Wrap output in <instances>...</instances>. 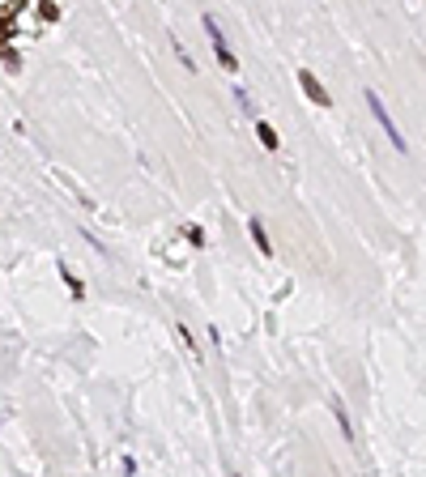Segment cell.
Segmentation results:
<instances>
[{
	"mask_svg": "<svg viewBox=\"0 0 426 477\" xmlns=\"http://www.w3.org/2000/svg\"><path fill=\"white\" fill-rule=\"evenodd\" d=\"M247 235H252V243L260 247V256H273V239H269V231H264V222H260V217L247 222Z\"/></svg>",
	"mask_w": 426,
	"mask_h": 477,
	"instance_id": "obj_5",
	"label": "cell"
},
{
	"mask_svg": "<svg viewBox=\"0 0 426 477\" xmlns=\"http://www.w3.org/2000/svg\"><path fill=\"white\" fill-rule=\"evenodd\" d=\"M200 26H205V35H209V43H213V56L222 60V68L235 72L239 60H235V52H231V43H226V30H222V21H217L213 13H205V17H200Z\"/></svg>",
	"mask_w": 426,
	"mask_h": 477,
	"instance_id": "obj_2",
	"label": "cell"
},
{
	"mask_svg": "<svg viewBox=\"0 0 426 477\" xmlns=\"http://www.w3.org/2000/svg\"><path fill=\"white\" fill-rule=\"evenodd\" d=\"M60 278H64V286H68V294H72V298H77V303H81V298H86V286H81L77 278H72V269H64V264H60Z\"/></svg>",
	"mask_w": 426,
	"mask_h": 477,
	"instance_id": "obj_9",
	"label": "cell"
},
{
	"mask_svg": "<svg viewBox=\"0 0 426 477\" xmlns=\"http://www.w3.org/2000/svg\"><path fill=\"white\" fill-rule=\"evenodd\" d=\"M235 98H239V107H243L247 115H252V94H247V90H235Z\"/></svg>",
	"mask_w": 426,
	"mask_h": 477,
	"instance_id": "obj_13",
	"label": "cell"
},
{
	"mask_svg": "<svg viewBox=\"0 0 426 477\" xmlns=\"http://www.w3.org/2000/svg\"><path fill=\"white\" fill-rule=\"evenodd\" d=\"M362 98H367V111H371L375 119H380V128H384V137L392 141V149H396V154H409V141H405V137H400V128H396V119H392V115H388V107H384V98H380V94H375V90H367Z\"/></svg>",
	"mask_w": 426,
	"mask_h": 477,
	"instance_id": "obj_1",
	"label": "cell"
},
{
	"mask_svg": "<svg viewBox=\"0 0 426 477\" xmlns=\"http://www.w3.org/2000/svg\"><path fill=\"white\" fill-rule=\"evenodd\" d=\"M298 86H303V94L311 98V103H316V107H329V103H333V98H329V90H324V86H320V77H316V72H311V68H298Z\"/></svg>",
	"mask_w": 426,
	"mask_h": 477,
	"instance_id": "obj_3",
	"label": "cell"
},
{
	"mask_svg": "<svg viewBox=\"0 0 426 477\" xmlns=\"http://www.w3.org/2000/svg\"><path fill=\"white\" fill-rule=\"evenodd\" d=\"M256 137H260V145H264V149H278V145H282L278 128H273V124H264V119H256Z\"/></svg>",
	"mask_w": 426,
	"mask_h": 477,
	"instance_id": "obj_7",
	"label": "cell"
},
{
	"mask_svg": "<svg viewBox=\"0 0 426 477\" xmlns=\"http://www.w3.org/2000/svg\"><path fill=\"white\" fill-rule=\"evenodd\" d=\"M333 418H337V426H341V435H345L349 443H358L354 422H349V409H345V400H341V396H333Z\"/></svg>",
	"mask_w": 426,
	"mask_h": 477,
	"instance_id": "obj_4",
	"label": "cell"
},
{
	"mask_svg": "<svg viewBox=\"0 0 426 477\" xmlns=\"http://www.w3.org/2000/svg\"><path fill=\"white\" fill-rule=\"evenodd\" d=\"M171 47H175V56H180V64H184V68H188V72H192V68H196V64H192V56H188V52H184V43H180V39H171Z\"/></svg>",
	"mask_w": 426,
	"mask_h": 477,
	"instance_id": "obj_11",
	"label": "cell"
},
{
	"mask_svg": "<svg viewBox=\"0 0 426 477\" xmlns=\"http://www.w3.org/2000/svg\"><path fill=\"white\" fill-rule=\"evenodd\" d=\"M188 243L192 247H205V231H200V226H188Z\"/></svg>",
	"mask_w": 426,
	"mask_h": 477,
	"instance_id": "obj_12",
	"label": "cell"
},
{
	"mask_svg": "<svg viewBox=\"0 0 426 477\" xmlns=\"http://www.w3.org/2000/svg\"><path fill=\"white\" fill-rule=\"evenodd\" d=\"M0 60H5V68H9V72H17V68H21V56L13 52V47H9V43H5V47H0Z\"/></svg>",
	"mask_w": 426,
	"mask_h": 477,
	"instance_id": "obj_10",
	"label": "cell"
},
{
	"mask_svg": "<svg viewBox=\"0 0 426 477\" xmlns=\"http://www.w3.org/2000/svg\"><path fill=\"white\" fill-rule=\"evenodd\" d=\"M35 9H39V17L47 21V26H52V21H60V5H56V0H35Z\"/></svg>",
	"mask_w": 426,
	"mask_h": 477,
	"instance_id": "obj_8",
	"label": "cell"
},
{
	"mask_svg": "<svg viewBox=\"0 0 426 477\" xmlns=\"http://www.w3.org/2000/svg\"><path fill=\"white\" fill-rule=\"evenodd\" d=\"M17 13H21V0H17V5H5V9H0V47L9 43V35H13V26H17Z\"/></svg>",
	"mask_w": 426,
	"mask_h": 477,
	"instance_id": "obj_6",
	"label": "cell"
}]
</instances>
